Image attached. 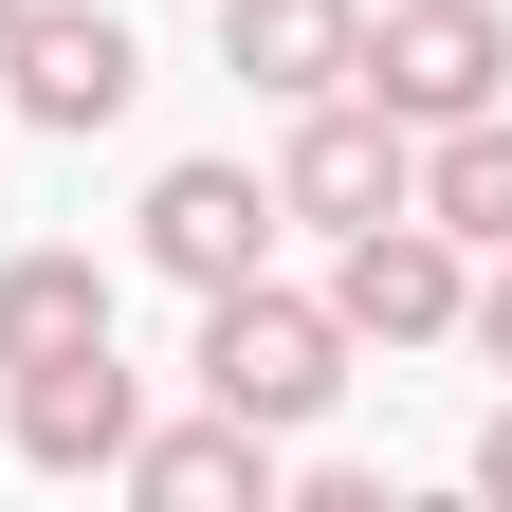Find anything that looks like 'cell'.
<instances>
[{
	"label": "cell",
	"mask_w": 512,
	"mask_h": 512,
	"mask_svg": "<svg viewBox=\"0 0 512 512\" xmlns=\"http://www.w3.org/2000/svg\"><path fill=\"white\" fill-rule=\"evenodd\" d=\"M183 366H202V403L275 421V439H311V421L348 403V330H330V293H275V275H220Z\"/></svg>",
	"instance_id": "cell-1"
},
{
	"label": "cell",
	"mask_w": 512,
	"mask_h": 512,
	"mask_svg": "<svg viewBox=\"0 0 512 512\" xmlns=\"http://www.w3.org/2000/svg\"><path fill=\"white\" fill-rule=\"evenodd\" d=\"M0 92H19V128L92 147V128H128V92H147V37H128L110 0H19V19H0Z\"/></svg>",
	"instance_id": "cell-2"
},
{
	"label": "cell",
	"mask_w": 512,
	"mask_h": 512,
	"mask_svg": "<svg viewBox=\"0 0 512 512\" xmlns=\"http://www.w3.org/2000/svg\"><path fill=\"white\" fill-rule=\"evenodd\" d=\"M458 293H476V256L439 238L421 202H384V220L330 238V330L348 348H458Z\"/></svg>",
	"instance_id": "cell-3"
},
{
	"label": "cell",
	"mask_w": 512,
	"mask_h": 512,
	"mask_svg": "<svg viewBox=\"0 0 512 512\" xmlns=\"http://www.w3.org/2000/svg\"><path fill=\"white\" fill-rule=\"evenodd\" d=\"M348 92L403 110V128H458V110L512 92V19H494V0H384L366 55H348Z\"/></svg>",
	"instance_id": "cell-4"
},
{
	"label": "cell",
	"mask_w": 512,
	"mask_h": 512,
	"mask_svg": "<svg viewBox=\"0 0 512 512\" xmlns=\"http://www.w3.org/2000/svg\"><path fill=\"white\" fill-rule=\"evenodd\" d=\"M403 183H421V128L403 110H366V92H311L293 110V147H275V220H384V202H403Z\"/></svg>",
	"instance_id": "cell-5"
},
{
	"label": "cell",
	"mask_w": 512,
	"mask_h": 512,
	"mask_svg": "<svg viewBox=\"0 0 512 512\" xmlns=\"http://www.w3.org/2000/svg\"><path fill=\"white\" fill-rule=\"evenodd\" d=\"M147 275H183V293L275 275V183H256V165H220V147H183V165L147 183Z\"/></svg>",
	"instance_id": "cell-6"
},
{
	"label": "cell",
	"mask_w": 512,
	"mask_h": 512,
	"mask_svg": "<svg viewBox=\"0 0 512 512\" xmlns=\"http://www.w3.org/2000/svg\"><path fill=\"white\" fill-rule=\"evenodd\" d=\"M110 476L147 494V512H275V494H293V439L238 421V403H202V421H147Z\"/></svg>",
	"instance_id": "cell-7"
},
{
	"label": "cell",
	"mask_w": 512,
	"mask_h": 512,
	"mask_svg": "<svg viewBox=\"0 0 512 512\" xmlns=\"http://www.w3.org/2000/svg\"><path fill=\"white\" fill-rule=\"evenodd\" d=\"M19 384V458L37 476H110L128 439H147V384H128L110 348H55V366H0Z\"/></svg>",
	"instance_id": "cell-8"
},
{
	"label": "cell",
	"mask_w": 512,
	"mask_h": 512,
	"mask_svg": "<svg viewBox=\"0 0 512 512\" xmlns=\"http://www.w3.org/2000/svg\"><path fill=\"white\" fill-rule=\"evenodd\" d=\"M348 55H366V0H220V74L275 92V110L348 92Z\"/></svg>",
	"instance_id": "cell-9"
},
{
	"label": "cell",
	"mask_w": 512,
	"mask_h": 512,
	"mask_svg": "<svg viewBox=\"0 0 512 512\" xmlns=\"http://www.w3.org/2000/svg\"><path fill=\"white\" fill-rule=\"evenodd\" d=\"M403 202L458 238V256H512V92L458 110V128H421V183H403Z\"/></svg>",
	"instance_id": "cell-10"
},
{
	"label": "cell",
	"mask_w": 512,
	"mask_h": 512,
	"mask_svg": "<svg viewBox=\"0 0 512 512\" xmlns=\"http://www.w3.org/2000/svg\"><path fill=\"white\" fill-rule=\"evenodd\" d=\"M55 348H110V256H74V238L0 256V366H55Z\"/></svg>",
	"instance_id": "cell-11"
},
{
	"label": "cell",
	"mask_w": 512,
	"mask_h": 512,
	"mask_svg": "<svg viewBox=\"0 0 512 512\" xmlns=\"http://www.w3.org/2000/svg\"><path fill=\"white\" fill-rule=\"evenodd\" d=\"M458 348L512 384V256H476V293H458Z\"/></svg>",
	"instance_id": "cell-12"
},
{
	"label": "cell",
	"mask_w": 512,
	"mask_h": 512,
	"mask_svg": "<svg viewBox=\"0 0 512 512\" xmlns=\"http://www.w3.org/2000/svg\"><path fill=\"white\" fill-rule=\"evenodd\" d=\"M476 494H494V512H512V403H494V421H476Z\"/></svg>",
	"instance_id": "cell-13"
},
{
	"label": "cell",
	"mask_w": 512,
	"mask_h": 512,
	"mask_svg": "<svg viewBox=\"0 0 512 512\" xmlns=\"http://www.w3.org/2000/svg\"><path fill=\"white\" fill-rule=\"evenodd\" d=\"M0 19H19V0H0Z\"/></svg>",
	"instance_id": "cell-14"
}]
</instances>
